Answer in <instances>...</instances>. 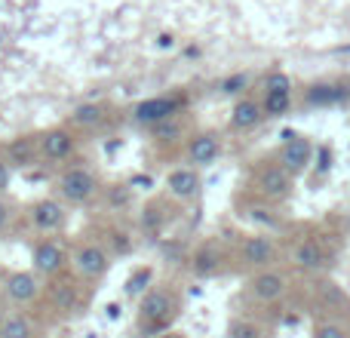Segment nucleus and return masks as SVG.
Listing matches in <instances>:
<instances>
[{
	"label": "nucleus",
	"mask_w": 350,
	"mask_h": 338,
	"mask_svg": "<svg viewBox=\"0 0 350 338\" xmlns=\"http://www.w3.org/2000/svg\"><path fill=\"white\" fill-rule=\"evenodd\" d=\"M292 261L301 271H320L326 265V252H323V246L317 240H301L295 246V252H292Z\"/></svg>",
	"instance_id": "nucleus-21"
},
{
	"label": "nucleus",
	"mask_w": 350,
	"mask_h": 338,
	"mask_svg": "<svg viewBox=\"0 0 350 338\" xmlns=\"http://www.w3.org/2000/svg\"><path fill=\"white\" fill-rule=\"evenodd\" d=\"M265 120V108H261V102H255V99H237V105L230 108V129H237V133H246V129H255L258 123Z\"/></svg>",
	"instance_id": "nucleus-17"
},
{
	"label": "nucleus",
	"mask_w": 350,
	"mask_h": 338,
	"mask_svg": "<svg viewBox=\"0 0 350 338\" xmlns=\"http://www.w3.org/2000/svg\"><path fill=\"white\" fill-rule=\"evenodd\" d=\"M246 86H249V74L237 71V74H228V77L218 83V92H221V96H243Z\"/></svg>",
	"instance_id": "nucleus-29"
},
{
	"label": "nucleus",
	"mask_w": 350,
	"mask_h": 338,
	"mask_svg": "<svg viewBox=\"0 0 350 338\" xmlns=\"http://www.w3.org/2000/svg\"><path fill=\"white\" fill-rule=\"evenodd\" d=\"M3 160L10 164L12 169H28L40 160V148H37V135H18L6 145V154Z\"/></svg>",
	"instance_id": "nucleus-16"
},
{
	"label": "nucleus",
	"mask_w": 350,
	"mask_h": 338,
	"mask_svg": "<svg viewBox=\"0 0 350 338\" xmlns=\"http://www.w3.org/2000/svg\"><path fill=\"white\" fill-rule=\"evenodd\" d=\"M185 111V96L181 92H166V96H151V99H142L129 108V120L139 123V127L151 129L163 120H172Z\"/></svg>",
	"instance_id": "nucleus-5"
},
{
	"label": "nucleus",
	"mask_w": 350,
	"mask_h": 338,
	"mask_svg": "<svg viewBox=\"0 0 350 338\" xmlns=\"http://www.w3.org/2000/svg\"><path fill=\"white\" fill-rule=\"evenodd\" d=\"M46 298H49V308L62 317V320H74V317L83 314L86 308V292L83 283L77 277H55L46 283Z\"/></svg>",
	"instance_id": "nucleus-6"
},
{
	"label": "nucleus",
	"mask_w": 350,
	"mask_h": 338,
	"mask_svg": "<svg viewBox=\"0 0 350 338\" xmlns=\"http://www.w3.org/2000/svg\"><path fill=\"white\" fill-rule=\"evenodd\" d=\"M178 311H181L178 292L170 283H154L135 302V329H139L142 338H157L172 329Z\"/></svg>",
	"instance_id": "nucleus-1"
},
{
	"label": "nucleus",
	"mask_w": 350,
	"mask_h": 338,
	"mask_svg": "<svg viewBox=\"0 0 350 338\" xmlns=\"http://www.w3.org/2000/svg\"><path fill=\"white\" fill-rule=\"evenodd\" d=\"M139 224H142V231H145L148 237H157L160 231H163V224H166L163 206H160V203H148L145 209H142V216H139Z\"/></svg>",
	"instance_id": "nucleus-25"
},
{
	"label": "nucleus",
	"mask_w": 350,
	"mask_h": 338,
	"mask_svg": "<svg viewBox=\"0 0 350 338\" xmlns=\"http://www.w3.org/2000/svg\"><path fill=\"white\" fill-rule=\"evenodd\" d=\"M265 92H292V80L283 71H271L265 77Z\"/></svg>",
	"instance_id": "nucleus-30"
},
{
	"label": "nucleus",
	"mask_w": 350,
	"mask_h": 338,
	"mask_svg": "<svg viewBox=\"0 0 350 338\" xmlns=\"http://www.w3.org/2000/svg\"><path fill=\"white\" fill-rule=\"evenodd\" d=\"M157 338H185V335L175 333V329H170V333H163V335H157Z\"/></svg>",
	"instance_id": "nucleus-37"
},
{
	"label": "nucleus",
	"mask_w": 350,
	"mask_h": 338,
	"mask_svg": "<svg viewBox=\"0 0 350 338\" xmlns=\"http://www.w3.org/2000/svg\"><path fill=\"white\" fill-rule=\"evenodd\" d=\"M347 96H350V90L347 86H338V83H317L308 90L310 105H341Z\"/></svg>",
	"instance_id": "nucleus-23"
},
{
	"label": "nucleus",
	"mask_w": 350,
	"mask_h": 338,
	"mask_svg": "<svg viewBox=\"0 0 350 338\" xmlns=\"http://www.w3.org/2000/svg\"><path fill=\"white\" fill-rule=\"evenodd\" d=\"M314 160V142L308 135H295V133H283V151H280V166L289 175H298L310 166Z\"/></svg>",
	"instance_id": "nucleus-10"
},
{
	"label": "nucleus",
	"mask_w": 350,
	"mask_h": 338,
	"mask_svg": "<svg viewBox=\"0 0 350 338\" xmlns=\"http://www.w3.org/2000/svg\"><path fill=\"white\" fill-rule=\"evenodd\" d=\"M166 194H170L172 200H181V203H187V200H193L200 194V187H203V181H200V172L193 166H175L166 172Z\"/></svg>",
	"instance_id": "nucleus-13"
},
{
	"label": "nucleus",
	"mask_w": 350,
	"mask_h": 338,
	"mask_svg": "<svg viewBox=\"0 0 350 338\" xmlns=\"http://www.w3.org/2000/svg\"><path fill=\"white\" fill-rule=\"evenodd\" d=\"M314 338H347L345 333H341L338 326H332V323H323L320 329H317V335Z\"/></svg>",
	"instance_id": "nucleus-33"
},
{
	"label": "nucleus",
	"mask_w": 350,
	"mask_h": 338,
	"mask_svg": "<svg viewBox=\"0 0 350 338\" xmlns=\"http://www.w3.org/2000/svg\"><path fill=\"white\" fill-rule=\"evenodd\" d=\"M255 187H258V194L267 200H283L292 194V175L280 164H267L255 175Z\"/></svg>",
	"instance_id": "nucleus-11"
},
{
	"label": "nucleus",
	"mask_w": 350,
	"mask_h": 338,
	"mask_svg": "<svg viewBox=\"0 0 350 338\" xmlns=\"http://www.w3.org/2000/svg\"><path fill=\"white\" fill-rule=\"evenodd\" d=\"M228 338H261V329L252 320H234L228 329Z\"/></svg>",
	"instance_id": "nucleus-31"
},
{
	"label": "nucleus",
	"mask_w": 350,
	"mask_h": 338,
	"mask_svg": "<svg viewBox=\"0 0 350 338\" xmlns=\"http://www.w3.org/2000/svg\"><path fill=\"white\" fill-rule=\"evenodd\" d=\"M286 292V277L280 271H271V268H265V271H258L252 280H249V296L255 298V302H277V298H283Z\"/></svg>",
	"instance_id": "nucleus-14"
},
{
	"label": "nucleus",
	"mask_w": 350,
	"mask_h": 338,
	"mask_svg": "<svg viewBox=\"0 0 350 338\" xmlns=\"http://www.w3.org/2000/svg\"><path fill=\"white\" fill-rule=\"evenodd\" d=\"M151 286H154V268L142 265V268H135V271L126 277V283H123V296H126L129 302H139V298L145 296Z\"/></svg>",
	"instance_id": "nucleus-22"
},
{
	"label": "nucleus",
	"mask_w": 350,
	"mask_h": 338,
	"mask_svg": "<svg viewBox=\"0 0 350 338\" xmlns=\"http://www.w3.org/2000/svg\"><path fill=\"white\" fill-rule=\"evenodd\" d=\"M108 120V105L102 102H83L68 114V127L71 129H98Z\"/></svg>",
	"instance_id": "nucleus-18"
},
{
	"label": "nucleus",
	"mask_w": 350,
	"mask_h": 338,
	"mask_svg": "<svg viewBox=\"0 0 350 338\" xmlns=\"http://www.w3.org/2000/svg\"><path fill=\"white\" fill-rule=\"evenodd\" d=\"M43 164H65L77 154V133L71 127H49L37 135Z\"/></svg>",
	"instance_id": "nucleus-9"
},
{
	"label": "nucleus",
	"mask_w": 350,
	"mask_h": 338,
	"mask_svg": "<svg viewBox=\"0 0 350 338\" xmlns=\"http://www.w3.org/2000/svg\"><path fill=\"white\" fill-rule=\"evenodd\" d=\"M0 338H37V323L28 311H10L0 317Z\"/></svg>",
	"instance_id": "nucleus-19"
},
{
	"label": "nucleus",
	"mask_w": 350,
	"mask_h": 338,
	"mask_svg": "<svg viewBox=\"0 0 350 338\" xmlns=\"http://www.w3.org/2000/svg\"><path fill=\"white\" fill-rule=\"evenodd\" d=\"M148 133L154 135L157 142H178L181 139V133H185V123H181V117H172V120H163V123H157V127H151Z\"/></svg>",
	"instance_id": "nucleus-28"
},
{
	"label": "nucleus",
	"mask_w": 350,
	"mask_h": 338,
	"mask_svg": "<svg viewBox=\"0 0 350 338\" xmlns=\"http://www.w3.org/2000/svg\"><path fill=\"white\" fill-rule=\"evenodd\" d=\"M111 265H114V255L102 240H80L71 249V271L80 283H102Z\"/></svg>",
	"instance_id": "nucleus-2"
},
{
	"label": "nucleus",
	"mask_w": 350,
	"mask_h": 338,
	"mask_svg": "<svg viewBox=\"0 0 350 338\" xmlns=\"http://www.w3.org/2000/svg\"><path fill=\"white\" fill-rule=\"evenodd\" d=\"M172 43H175V40H172V34H160V37H157V47H160V49L172 47Z\"/></svg>",
	"instance_id": "nucleus-36"
},
{
	"label": "nucleus",
	"mask_w": 350,
	"mask_h": 338,
	"mask_svg": "<svg viewBox=\"0 0 350 338\" xmlns=\"http://www.w3.org/2000/svg\"><path fill=\"white\" fill-rule=\"evenodd\" d=\"M71 268V252L65 249V243L55 240V237H40V240L31 246V271L49 283L55 277H65V271Z\"/></svg>",
	"instance_id": "nucleus-4"
},
{
	"label": "nucleus",
	"mask_w": 350,
	"mask_h": 338,
	"mask_svg": "<svg viewBox=\"0 0 350 338\" xmlns=\"http://www.w3.org/2000/svg\"><path fill=\"white\" fill-rule=\"evenodd\" d=\"M261 108H265V117H283V114H289L292 92H265V102H261Z\"/></svg>",
	"instance_id": "nucleus-26"
},
{
	"label": "nucleus",
	"mask_w": 350,
	"mask_h": 338,
	"mask_svg": "<svg viewBox=\"0 0 350 338\" xmlns=\"http://www.w3.org/2000/svg\"><path fill=\"white\" fill-rule=\"evenodd\" d=\"M329 166H332V154H329L326 148H320V160H317V172H329Z\"/></svg>",
	"instance_id": "nucleus-35"
},
{
	"label": "nucleus",
	"mask_w": 350,
	"mask_h": 338,
	"mask_svg": "<svg viewBox=\"0 0 350 338\" xmlns=\"http://www.w3.org/2000/svg\"><path fill=\"white\" fill-rule=\"evenodd\" d=\"M185 157L193 169H203V166H212L218 157H221V139L215 133H197L187 139V148H185Z\"/></svg>",
	"instance_id": "nucleus-12"
},
{
	"label": "nucleus",
	"mask_w": 350,
	"mask_h": 338,
	"mask_svg": "<svg viewBox=\"0 0 350 338\" xmlns=\"http://www.w3.org/2000/svg\"><path fill=\"white\" fill-rule=\"evenodd\" d=\"M43 280L37 277L34 271H6V277H3V283H0V296L6 298V304H12V308H18V311H28L31 304H37L40 302V296H43Z\"/></svg>",
	"instance_id": "nucleus-7"
},
{
	"label": "nucleus",
	"mask_w": 350,
	"mask_h": 338,
	"mask_svg": "<svg viewBox=\"0 0 350 338\" xmlns=\"http://www.w3.org/2000/svg\"><path fill=\"white\" fill-rule=\"evenodd\" d=\"M240 261L246 268H261V271H265V268L273 261V243H271V237H265V234L246 237V240H243V246H240Z\"/></svg>",
	"instance_id": "nucleus-15"
},
{
	"label": "nucleus",
	"mask_w": 350,
	"mask_h": 338,
	"mask_svg": "<svg viewBox=\"0 0 350 338\" xmlns=\"http://www.w3.org/2000/svg\"><path fill=\"white\" fill-rule=\"evenodd\" d=\"M191 271H193V277H200V280L215 277V274L221 271V252H218L212 243L200 246L197 252L191 255Z\"/></svg>",
	"instance_id": "nucleus-20"
},
{
	"label": "nucleus",
	"mask_w": 350,
	"mask_h": 338,
	"mask_svg": "<svg viewBox=\"0 0 350 338\" xmlns=\"http://www.w3.org/2000/svg\"><path fill=\"white\" fill-rule=\"evenodd\" d=\"M12 222H16V206L6 200V194H0V234H6Z\"/></svg>",
	"instance_id": "nucleus-32"
},
{
	"label": "nucleus",
	"mask_w": 350,
	"mask_h": 338,
	"mask_svg": "<svg viewBox=\"0 0 350 338\" xmlns=\"http://www.w3.org/2000/svg\"><path fill=\"white\" fill-rule=\"evenodd\" d=\"M10 181H12V166L6 164V160H0V194H6Z\"/></svg>",
	"instance_id": "nucleus-34"
},
{
	"label": "nucleus",
	"mask_w": 350,
	"mask_h": 338,
	"mask_svg": "<svg viewBox=\"0 0 350 338\" xmlns=\"http://www.w3.org/2000/svg\"><path fill=\"white\" fill-rule=\"evenodd\" d=\"M105 191V206L111 212H120V209H129L133 206V185H111V187H102Z\"/></svg>",
	"instance_id": "nucleus-24"
},
{
	"label": "nucleus",
	"mask_w": 350,
	"mask_h": 338,
	"mask_svg": "<svg viewBox=\"0 0 350 338\" xmlns=\"http://www.w3.org/2000/svg\"><path fill=\"white\" fill-rule=\"evenodd\" d=\"M102 243L108 246V252L114 255H129L133 252V237L126 234V231H120V228H111L108 231V237H102Z\"/></svg>",
	"instance_id": "nucleus-27"
},
{
	"label": "nucleus",
	"mask_w": 350,
	"mask_h": 338,
	"mask_svg": "<svg viewBox=\"0 0 350 338\" xmlns=\"http://www.w3.org/2000/svg\"><path fill=\"white\" fill-rule=\"evenodd\" d=\"M28 224L40 237H55L68 228V206L59 197H40L28 206Z\"/></svg>",
	"instance_id": "nucleus-8"
},
{
	"label": "nucleus",
	"mask_w": 350,
	"mask_h": 338,
	"mask_svg": "<svg viewBox=\"0 0 350 338\" xmlns=\"http://www.w3.org/2000/svg\"><path fill=\"white\" fill-rule=\"evenodd\" d=\"M102 194L98 175L86 166H65L55 179V197L65 206H86Z\"/></svg>",
	"instance_id": "nucleus-3"
}]
</instances>
